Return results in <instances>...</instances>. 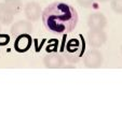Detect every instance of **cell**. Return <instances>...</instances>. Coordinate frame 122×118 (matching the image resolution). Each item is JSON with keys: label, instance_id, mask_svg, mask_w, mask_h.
Wrapping results in <instances>:
<instances>
[{"label": "cell", "instance_id": "1", "mask_svg": "<svg viewBox=\"0 0 122 118\" xmlns=\"http://www.w3.org/2000/svg\"><path fill=\"white\" fill-rule=\"evenodd\" d=\"M41 18L46 30L56 34H66L76 28L79 16L76 9L62 1L52 2L42 11Z\"/></svg>", "mask_w": 122, "mask_h": 118}, {"label": "cell", "instance_id": "2", "mask_svg": "<svg viewBox=\"0 0 122 118\" xmlns=\"http://www.w3.org/2000/svg\"><path fill=\"white\" fill-rule=\"evenodd\" d=\"M83 64L88 69H98L103 64V55L97 48L90 50L84 55Z\"/></svg>", "mask_w": 122, "mask_h": 118}, {"label": "cell", "instance_id": "3", "mask_svg": "<svg viewBox=\"0 0 122 118\" xmlns=\"http://www.w3.org/2000/svg\"><path fill=\"white\" fill-rule=\"evenodd\" d=\"M86 24L90 30H103L107 26V18L101 12H94L88 17Z\"/></svg>", "mask_w": 122, "mask_h": 118}, {"label": "cell", "instance_id": "4", "mask_svg": "<svg viewBox=\"0 0 122 118\" xmlns=\"http://www.w3.org/2000/svg\"><path fill=\"white\" fill-rule=\"evenodd\" d=\"M107 34L103 30H90L88 33V42L89 45L92 48H99L106 43Z\"/></svg>", "mask_w": 122, "mask_h": 118}, {"label": "cell", "instance_id": "5", "mask_svg": "<svg viewBox=\"0 0 122 118\" xmlns=\"http://www.w3.org/2000/svg\"><path fill=\"white\" fill-rule=\"evenodd\" d=\"M43 64L48 69H61L65 66V59L63 55L57 53H50L44 56Z\"/></svg>", "mask_w": 122, "mask_h": 118}, {"label": "cell", "instance_id": "6", "mask_svg": "<svg viewBox=\"0 0 122 118\" xmlns=\"http://www.w3.org/2000/svg\"><path fill=\"white\" fill-rule=\"evenodd\" d=\"M24 13H25V16L28 21L30 22L38 21L41 17V13H42L41 5L38 2H36V1H30V2L26 3V5L24 7Z\"/></svg>", "mask_w": 122, "mask_h": 118}, {"label": "cell", "instance_id": "7", "mask_svg": "<svg viewBox=\"0 0 122 118\" xmlns=\"http://www.w3.org/2000/svg\"><path fill=\"white\" fill-rule=\"evenodd\" d=\"M32 44V39L29 33H23L20 34L15 38L14 42V48L19 53H25L30 48Z\"/></svg>", "mask_w": 122, "mask_h": 118}, {"label": "cell", "instance_id": "8", "mask_svg": "<svg viewBox=\"0 0 122 118\" xmlns=\"http://www.w3.org/2000/svg\"><path fill=\"white\" fill-rule=\"evenodd\" d=\"M32 31V25L30 24V21H24V19H21V21L16 22V23L12 24L11 26V36L16 38L20 34L23 33H30Z\"/></svg>", "mask_w": 122, "mask_h": 118}, {"label": "cell", "instance_id": "9", "mask_svg": "<svg viewBox=\"0 0 122 118\" xmlns=\"http://www.w3.org/2000/svg\"><path fill=\"white\" fill-rule=\"evenodd\" d=\"M14 14L8 9L3 2H0V23L3 25H10L13 23Z\"/></svg>", "mask_w": 122, "mask_h": 118}, {"label": "cell", "instance_id": "10", "mask_svg": "<svg viewBox=\"0 0 122 118\" xmlns=\"http://www.w3.org/2000/svg\"><path fill=\"white\" fill-rule=\"evenodd\" d=\"M3 3L7 5L8 9H9L14 15L20 13L22 8H23V2H22V0H5Z\"/></svg>", "mask_w": 122, "mask_h": 118}, {"label": "cell", "instance_id": "11", "mask_svg": "<svg viewBox=\"0 0 122 118\" xmlns=\"http://www.w3.org/2000/svg\"><path fill=\"white\" fill-rule=\"evenodd\" d=\"M111 10L118 14H122V0H111Z\"/></svg>", "mask_w": 122, "mask_h": 118}, {"label": "cell", "instance_id": "12", "mask_svg": "<svg viewBox=\"0 0 122 118\" xmlns=\"http://www.w3.org/2000/svg\"><path fill=\"white\" fill-rule=\"evenodd\" d=\"M63 57H64L65 60H67V61L71 62V64H77V62L79 61V56L78 55H75V54H69L68 52H66L64 55H63Z\"/></svg>", "mask_w": 122, "mask_h": 118}, {"label": "cell", "instance_id": "13", "mask_svg": "<svg viewBox=\"0 0 122 118\" xmlns=\"http://www.w3.org/2000/svg\"><path fill=\"white\" fill-rule=\"evenodd\" d=\"M95 1L96 0H77L79 5H81L82 8H86V9H91V8H94Z\"/></svg>", "mask_w": 122, "mask_h": 118}, {"label": "cell", "instance_id": "14", "mask_svg": "<svg viewBox=\"0 0 122 118\" xmlns=\"http://www.w3.org/2000/svg\"><path fill=\"white\" fill-rule=\"evenodd\" d=\"M10 41V36L7 34H0V45H7Z\"/></svg>", "mask_w": 122, "mask_h": 118}, {"label": "cell", "instance_id": "15", "mask_svg": "<svg viewBox=\"0 0 122 118\" xmlns=\"http://www.w3.org/2000/svg\"><path fill=\"white\" fill-rule=\"evenodd\" d=\"M96 1H98V2H107L109 0H96Z\"/></svg>", "mask_w": 122, "mask_h": 118}, {"label": "cell", "instance_id": "16", "mask_svg": "<svg viewBox=\"0 0 122 118\" xmlns=\"http://www.w3.org/2000/svg\"><path fill=\"white\" fill-rule=\"evenodd\" d=\"M0 32H1V26H0Z\"/></svg>", "mask_w": 122, "mask_h": 118}, {"label": "cell", "instance_id": "17", "mask_svg": "<svg viewBox=\"0 0 122 118\" xmlns=\"http://www.w3.org/2000/svg\"><path fill=\"white\" fill-rule=\"evenodd\" d=\"M121 52H122V48H121Z\"/></svg>", "mask_w": 122, "mask_h": 118}]
</instances>
